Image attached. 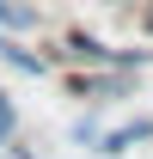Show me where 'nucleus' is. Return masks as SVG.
Instances as JSON below:
<instances>
[{
	"instance_id": "obj_1",
	"label": "nucleus",
	"mask_w": 153,
	"mask_h": 159,
	"mask_svg": "<svg viewBox=\"0 0 153 159\" xmlns=\"http://www.w3.org/2000/svg\"><path fill=\"white\" fill-rule=\"evenodd\" d=\"M61 86H67L80 104H116V98H135V80L116 74V67H74Z\"/></svg>"
},
{
	"instance_id": "obj_2",
	"label": "nucleus",
	"mask_w": 153,
	"mask_h": 159,
	"mask_svg": "<svg viewBox=\"0 0 153 159\" xmlns=\"http://www.w3.org/2000/svg\"><path fill=\"white\" fill-rule=\"evenodd\" d=\"M153 135V116H129V122H116V129H104V135H98V147H92V153H129V147H135V141H147Z\"/></svg>"
},
{
	"instance_id": "obj_3",
	"label": "nucleus",
	"mask_w": 153,
	"mask_h": 159,
	"mask_svg": "<svg viewBox=\"0 0 153 159\" xmlns=\"http://www.w3.org/2000/svg\"><path fill=\"white\" fill-rule=\"evenodd\" d=\"M0 61H6V67H19V74H31V80H43V74H49V55H31V49H25L12 31H0Z\"/></svg>"
},
{
	"instance_id": "obj_4",
	"label": "nucleus",
	"mask_w": 153,
	"mask_h": 159,
	"mask_svg": "<svg viewBox=\"0 0 153 159\" xmlns=\"http://www.w3.org/2000/svg\"><path fill=\"white\" fill-rule=\"evenodd\" d=\"M37 6L31 0H0V31H12V37H25V31H37Z\"/></svg>"
},
{
	"instance_id": "obj_5",
	"label": "nucleus",
	"mask_w": 153,
	"mask_h": 159,
	"mask_svg": "<svg viewBox=\"0 0 153 159\" xmlns=\"http://www.w3.org/2000/svg\"><path fill=\"white\" fill-rule=\"evenodd\" d=\"M12 129H19V110H12V98H6V86H0V153H6V141H12Z\"/></svg>"
},
{
	"instance_id": "obj_6",
	"label": "nucleus",
	"mask_w": 153,
	"mask_h": 159,
	"mask_svg": "<svg viewBox=\"0 0 153 159\" xmlns=\"http://www.w3.org/2000/svg\"><path fill=\"white\" fill-rule=\"evenodd\" d=\"M6 159H31V147H19V141H6Z\"/></svg>"
},
{
	"instance_id": "obj_7",
	"label": "nucleus",
	"mask_w": 153,
	"mask_h": 159,
	"mask_svg": "<svg viewBox=\"0 0 153 159\" xmlns=\"http://www.w3.org/2000/svg\"><path fill=\"white\" fill-rule=\"evenodd\" d=\"M141 25H147V37H153V6H147V12H141Z\"/></svg>"
}]
</instances>
